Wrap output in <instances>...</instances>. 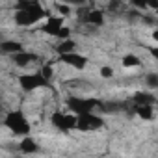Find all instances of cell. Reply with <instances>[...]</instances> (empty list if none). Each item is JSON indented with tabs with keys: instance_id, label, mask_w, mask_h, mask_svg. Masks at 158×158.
<instances>
[{
	"instance_id": "6da1fadb",
	"label": "cell",
	"mask_w": 158,
	"mask_h": 158,
	"mask_svg": "<svg viewBox=\"0 0 158 158\" xmlns=\"http://www.w3.org/2000/svg\"><path fill=\"white\" fill-rule=\"evenodd\" d=\"M15 8H17V11H15V24L17 26H34L41 19L48 17V13L45 11V8L39 2H35V0L19 2Z\"/></svg>"
},
{
	"instance_id": "7a4b0ae2",
	"label": "cell",
	"mask_w": 158,
	"mask_h": 158,
	"mask_svg": "<svg viewBox=\"0 0 158 158\" xmlns=\"http://www.w3.org/2000/svg\"><path fill=\"white\" fill-rule=\"evenodd\" d=\"M4 125H6L15 136H21V138H26V136L30 134V130H32V127H30L26 115H24L21 110L10 112V114L6 115V119H4Z\"/></svg>"
},
{
	"instance_id": "3957f363",
	"label": "cell",
	"mask_w": 158,
	"mask_h": 158,
	"mask_svg": "<svg viewBox=\"0 0 158 158\" xmlns=\"http://www.w3.org/2000/svg\"><path fill=\"white\" fill-rule=\"evenodd\" d=\"M67 106L74 115H80V114H89L95 108L101 106V102L97 99H80V97H69L67 99Z\"/></svg>"
},
{
	"instance_id": "277c9868",
	"label": "cell",
	"mask_w": 158,
	"mask_h": 158,
	"mask_svg": "<svg viewBox=\"0 0 158 158\" xmlns=\"http://www.w3.org/2000/svg\"><path fill=\"white\" fill-rule=\"evenodd\" d=\"M104 127V121L95 115L93 112L89 114H80V115H76V128L80 130V132H89V130H99Z\"/></svg>"
},
{
	"instance_id": "5b68a950",
	"label": "cell",
	"mask_w": 158,
	"mask_h": 158,
	"mask_svg": "<svg viewBox=\"0 0 158 158\" xmlns=\"http://www.w3.org/2000/svg\"><path fill=\"white\" fill-rule=\"evenodd\" d=\"M19 84L24 91H34L39 88H47L48 82L39 74V73H32V74H21L19 76Z\"/></svg>"
},
{
	"instance_id": "8992f818",
	"label": "cell",
	"mask_w": 158,
	"mask_h": 158,
	"mask_svg": "<svg viewBox=\"0 0 158 158\" xmlns=\"http://www.w3.org/2000/svg\"><path fill=\"white\" fill-rule=\"evenodd\" d=\"M52 125L61 130V132H69L73 128H76V115L73 114H63V112H54L52 117H50Z\"/></svg>"
},
{
	"instance_id": "52a82bcc",
	"label": "cell",
	"mask_w": 158,
	"mask_h": 158,
	"mask_svg": "<svg viewBox=\"0 0 158 158\" xmlns=\"http://www.w3.org/2000/svg\"><path fill=\"white\" fill-rule=\"evenodd\" d=\"M60 60L63 61V63H67V65H71V67H74V69H84L86 65H88V58L86 56H82V54H78V52H71V54H63V56H60Z\"/></svg>"
},
{
	"instance_id": "ba28073f",
	"label": "cell",
	"mask_w": 158,
	"mask_h": 158,
	"mask_svg": "<svg viewBox=\"0 0 158 158\" xmlns=\"http://www.w3.org/2000/svg\"><path fill=\"white\" fill-rule=\"evenodd\" d=\"M63 26H65V24H63V17H52V15H48V17H47V23L43 24V28H41V30H43L45 34H48V35H54V37H56V35H58V32H60Z\"/></svg>"
},
{
	"instance_id": "9c48e42d",
	"label": "cell",
	"mask_w": 158,
	"mask_h": 158,
	"mask_svg": "<svg viewBox=\"0 0 158 158\" xmlns=\"http://www.w3.org/2000/svg\"><path fill=\"white\" fill-rule=\"evenodd\" d=\"M154 101H156L154 95L152 93H147V91H136L134 97H132L134 106H152Z\"/></svg>"
},
{
	"instance_id": "30bf717a",
	"label": "cell",
	"mask_w": 158,
	"mask_h": 158,
	"mask_svg": "<svg viewBox=\"0 0 158 158\" xmlns=\"http://www.w3.org/2000/svg\"><path fill=\"white\" fill-rule=\"evenodd\" d=\"M88 24L91 26H102L104 24V13L101 10H93V11H88L84 17H82Z\"/></svg>"
},
{
	"instance_id": "8fae6325",
	"label": "cell",
	"mask_w": 158,
	"mask_h": 158,
	"mask_svg": "<svg viewBox=\"0 0 158 158\" xmlns=\"http://www.w3.org/2000/svg\"><path fill=\"white\" fill-rule=\"evenodd\" d=\"M19 151H21V152H24V154H34V152H37V151H39V145L35 143V139H34V138L26 136V138H23V139H21V143H19Z\"/></svg>"
},
{
	"instance_id": "7c38bea8",
	"label": "cell",
	"mask_w": 158,
	"mask_h": 158,
	"mask_svg": "<svg viewBox=\"0 0 158 158\" xmlns=\"http://www.w3.org/2000/svg\"><path fill=\"white\" fill-rule=\"evenodd\" d=\"M34 60H37V56L32 54V52H26V50H23V52H19V54H13V61H15L17 67H26V65H30Z\"/></svg>"
},
{
	"instance_id": "4fadbf2b",
	"label": "cell",
	"mask_w": 158,
	"mask_h": 158,
	"mask_svg": "<svg viewBox=\"0 0 158 158\" xmlns=\"http://www.w3.org/2000/svg\"><path fill=\"white\" fill-rule=\"evenodd\" d=\"M0 50L8 52V54H19L24 48H23V45L19 41H2V43H0Z\"/></svg>"
},
{
	"instance_id": "5bb4252c",
	"label": "cell",
	"mask_w": 158,
	"mask_h": 158,
	"mask_svg": "<svg viewBox=\"0 0 158 158\" xmlns=\"http://www.w3.org/2000/svg\"><path fill=\"white\" fill-rule=\"evenodd\" d=\"M74 48H76V43H74L73 39H65V41H61V43L56 47V52H58L60 56H63V54L74 52Z\"/></svg>"
},
{
	"instance_id": "9a60e30c",
	"label": "cell",
	"mask_w": 158,
	"mask_h": 158,
	"mask_svg": "<svg viewBox=\"0 0 158 158\" xmlns=\"http://www.w3.org/2000/svg\"><path fill=\"white\" fill-rule=\"evenodd\" d=\"M134 112L143 121H151L152 119V114H154L152 112V106H134Z\"/></svg>"
},
{
	"instance_id": "2e32d148",
	"label": "cell",
	"mask_w": 158,
	"mask_h": 158,
	"mask_svg": "<svg viewBox=\"0 0 158 158\" xmlns=\"http://www.w3.org/2000/svg\"><path fill=\"white\" fill-rule=\"evenodd\" d=\"M123 67H138L141 61H139V58L138 56H134V54H127V56H123Z\"/></svg>"
},
{
	"instance_id": "e0dca14e",
	"label": "cell",
	"mask_w": 158,
	"mask_h": 158,
	"mask_svg": "<svg viewBox=\"0 0 158 158\" xmlns=\"http://www.w3.org/2000/svg\"><path fill=\"white\" fill-rule=\"evenodd\" d=\"M39 74H41V76L45 78L47 82H50V78H52V74H54V69H52V65H50V63H45V65L41 67Z\"/></svg>"
},
{
	"instance_id": "ac0fdd59",
	"label": "cell",
	"mask_w": 158,
	"mask_h": 158,
	"mask_svg": "<svg viewBox=\"0 0 158 158\" xmlns=\"http://www.w3.org/2000/svg\"><path fill=\"white\" fill-rule=\"evenodd\" d=\"M145 82H147V86L149 88H158V74H154V73H149L147 74V78H145Z\"/></svg>"
},
{
	"instance_id": "d6986e66",
	"label": "cell",
	"mask_w": 158,
	"mask_h": 158,
	"mask_svg": "<svg viewBox=\"0 0 158 158\" xmlns=\"http://www.w3.org/2000/svg\"><path fill=\"white\" fill-rule=\"evenodd\" d=\"M58 39H61V41H65V39H71V30L67 28V26H63L60 32H58V35H56Z\"/></svg>"
},
{
	"instance_id": "ffe728a7",
	"label": "cell",
	"mask_w": 158,
	"mask_h": 158,
	"mask_svg": "<svg viewBox=\"0 0 158 158\" xmlns=\"http://www.w3.org/2000/svg\"><path fill=\"white\" fill-rule=\"evenodd\" d=\"M99 73H101V76H102V78H112V76H114V69H112V67H108V65L101 67V71H99Z\"/></svg>"
},
{
	"instance_id": "44dd1931",
	"label": "cell",
	"mask_w": 158,
	"mask_h": 158,
	"mask_svg": "<svg viewBox=\"0 0 158 158\" xmlns=\"http://www.w3.org/2000/svg\"><path fill=\"white\" fill-rule=\"evenodd\" d=\"M56 8L61 11V15H69V13H71V8H69V6H63V4H56Z\"/></svg>"
},
{
	"instance_id": "7402d4cb",
	"label": "cell",
	"mask_w": 158,
	"mask_h": 158,
	"mask_svg": "<svg viewBox=\"0 0 158 158\" xmlns=\"http://www.w3.org/2000/svg\"><path fill=\"white\" fill-rule=\"evenodd\" d=\"M117 8H119V2H112L110 4V10H117Z\"/></svg>"
}]
</instances>
